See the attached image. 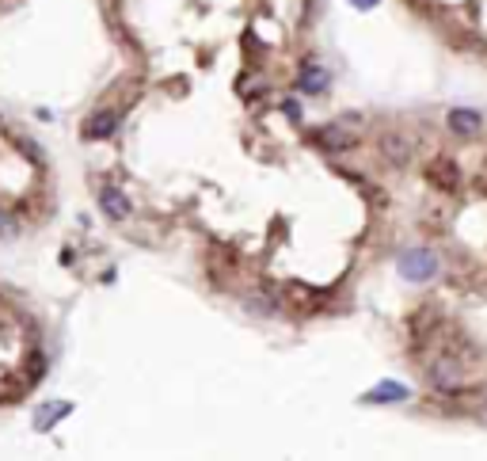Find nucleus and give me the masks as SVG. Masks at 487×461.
I'll return each mask as SVG.
<instances>
[{
	"mask_svg": "<svg viewBox=\"0 0 487 461\" xmlns=\"http://www.w3.org/2000/svg\"><path fill=\"white\" fill-rule=\"evenodd\" d=\"M423 180L438 191V195H457L461 183H465V175H461V164H457V160L438 153V157L423 160Z\"/></svg>",
	"mask_w": 487,
	"mask_h": 461,
	"instance_id": "7ed1b4c3",
	"label": "nucleus"
},
{
	"mask_svg": "<svg viewBox=\"0 0 487 461\" xmlns=\"http://www.w3.org/2000/svg\"><path fill=\"white\" fill-rule=\"evenodd\" d=\"M400 271L408 274V279L423 282L430 274H438V256L430 252V248H415V252H404L400 256Z\"/></svg>",
	"mask_w": 487,
	"mask_h": 461,
	"instance_id": "1a4fd4ad",
	"label": "nucleus"
},
{
	"mask_svg": "<svg viewBox=\"0 0 487 461\" xmlns=\"http://www.w3.org/2000/svg\"><path fill=\"white\" fill-rule=\"evenodd\" d=\"M46 370H50V359H46L42 351H31L27 366H23V382H27V385H38V382L46 377Z\"/></svg>",
	"mask_w": 487,
	"mask_h": 461,
	"instance_id": "2eb2a0df",
	"label": "nucleus"
},
{
	"mask_svg": "<svg viewBox=\"0 0 487 461\" xmlns=\"http://www.w3.org/2000/svg\"><path fill=\"white\" fill-rule=\"evenodd\" d=\"M484 408H487V396H484Z\"/></svg>",
	"mask_w": 487,
	"mask_h": 461,
	"instance_id": "4be33fe9",
	"label": "nucleus"
},
{
	"mask_svg": "<svg viewBox=\"0 0 487 461\" xmlns=\"http://www.w3.org/2000/svg\"><path fill=\"white\" fill-rule=\"evenodd\" d=\"M381 400H408V389H404L400 382H381L377 389H369L365 393V404H381Z\"/></svg>",
	"mask_w": 487,
	"mask_h": 461,
	"instance_id": "4468645a",
	"label": "nucleus"
},
{
	"mask_svg": "<svg viewBox=\"0 0 487 461\" xmlns=\"http://www.w3.org/2000/svg\"><path fill=\"white\" fill-rule=\"evenodd\" d=\"M305 137H308V141H312L320 153H331V157H339V153H351L354 145H358V134H354V130H346V123L316 126V130H308Z\"/></svg>",
	"mask_w": 487,
	"mask_h": 461,
	"instance_id": "39448f33",
	"label": "nucleus"
},
{
	"mask_svg": "<svg viewBox=\"0 0 487 461\" xmlns=\"http://www.w3.org/2000/svg\"><path fill=\"white\" fill-rule=\"evenodd\" d=\"M118 123H122V115H118L115 107L92 111V115H88V123H84V141H107V137L118 130Z\"/></svg>",
	"mask_w": 487,
	"mask_h": 461,
	"instance_id": "9d476101",
	"label": "nucleus"
},
{
	"mask_svg": "<svg viewBox=\"0 0 487 461\" xmlns=\"http://www.w3.org/2000/svg\"><path fill=\"white\" fill-rule=\"evenodd\" d=\"M476 187L487 195V157H484V164H480V172H476Z\"/></svg>",
	"mask_w": 487,
	"mask_h": 461,
	"instance_id": "aec40b11",
	"label": "nucleus"
},
{
	"mask_svg": "<svg viewBox=\"0 0 487 461\" xmlns=\"http://www.w3.org/2000/svg\"><path fill=\"white\" fill-rule=\"evenodd\" d=\"M240 309L244 313H251V317H259V320H271V317H278V309H282V290H274V286H248V290H240Z\"/></svg>",
	"mask_w": 487,
	"mask_h": 461,
	"instance_id": "20e7f679",
	"label": "nucleus"
},
{
	"mask_svg": "<svg viewBox=\"0 0 487 461\" xmlns=\"http://www.w3.org/2000/svg\"><path fill=\"white\" fill-rule=\"evenodd\" d=\"M282 115H286L289 123H301V107H297V100H282Z\"/></svg>",
	"mask_w": 487,
	"mask_h": 461,
	"instance_id": "a211bd4d",
	"label": "nucleus"
},
{
	"mask_svg": "<svg viewBox=\"0 0 487 461\" xmlns=\"http://www.w3.org/2000/svg\"><path fill=\"white\" fill-rule=\"evenodd\" d=\"M202 271H206L209 286L217 290H232V282L240 279V256L232 252V248H206V256H202Z\"/></svg>",
	"mask_w": 487,
	"mask_h": 461,
	"instance_id": "f03ea898",
	"label": "nucleus"
},
{
	"mask_svg": "<svg viewBox=\"0 0 487 461\" xmlns=\"http://www.w3.org/2000/svg\"><path fill=\"white\" fill-rule=\"evenodd\" d=\"M12 141H15V145H19V149H23V153H27V157H31V160H35V164H38V160H42V149H38V145H35V141H31V137H12Z\"/></svg>",
	"mask_w": 487,
	"mask_h": 461,
	"instance_id": "f3484780",
	"label": "nucleus"
},
{
	"mask_svg": "<svg viewBox=\"0 0 487 461\" xmlns=\"http://www.w3.org/2000/svg\"><path fill=\"white\" fill-rule=\"evenodd\" d=\"M362 198L369 202L373 210H388V195H385V187H381V183H369V180H362Z\"/></svg>",
	"mask_w": 487,
	"mask_h": 461,
	"instance_id": "dca6fc26",
	"label": "nucleus"
},
{
	"mask_svg": "<svg viewBox=\"0 0 487 461\" xmlns=\"http://www.w3.org/2000/svg\"><path fill=\"white\" fill-rule=\"evenodd\" d=\"M442 313L438 309H415V313H408V320H404V328H408V339L415 347H426V343H434L438 339V331H442Z\"/></svg>",
	"mask_w": 487,
	"mask_h": 461,
	"instance_id": "0eeeda50",
	"label": "nucleus"
},
{
	"mask_svg": "<svg viewBox=\"0 0 487 461\" xmlns=\"http://www.w3.org/2000/svg\"><path fill=\"white\" fill-rule=\"evenodd\" d=\"M377 153H381L385 164L408 168L411 160H415V141H411L404 130H385V134H381V141H377Z\"/></svg>",
	"mask_w": 487,
	"mask_h": 461,
	"instance_id": "423d86ee",
	"label": "nucleus"
},
{
	"mask_svg": "<svg viewBox=\"0 0 487 461\" xmlns=\"http://www.w3.org/2000/svg\"><path fill=\"white\" fill-rule=\"evenodd\" d=\"M354 8H377V0H351Z\"/></svg>",
	"mask_w": 487,
	"mask_h": 461,
	"instance_id": "412c9836",
	"label": "nucleus"
},
{
	"mask_svg": "<svg viewBox=\"0 0 487 461\" xmlns=\"http://www.w3.org/2000/svg\"><path fill=\"white\" fill-rule=\"evenodd\" d=\"M95 202H99V210H103V217L107 221H129L134 217V202L126 198V191H118V187H99L95 191Z\"/></svg>",
	"mask_w": 487,
	"mask_h": 461,
	"instance_id": "6e6552de",
	"label": "nucleus"
},
{
	"mask_svg": "<svg viewBox=\"0 0 487 461\" xmlns=\"http://www.w3.org/2000/svg\"><path fill=\"white\" fill-rule=\"evenodd\" d=\"M69 412H72L69 400H54V404H46V408L35 412V427H38V431H50V427H58Z\"/></svg>",
	"mask_w": 487,
	"mask_h": 461,
	"instance_id": "ddd939ff",
	"label": "nucleus"
},
{
	"mask_svg": "<svg viewBox=\"0 0 487 461\" xmlns=\"http://www.w3.org/2000/svg\"><path fill=\"white\" fill-rule=\"evenodd\" d=\"M328 80H331V72L324 69V65H316V61L297 72V88H301L305 95H320L324 88H328Z\"/></svg>",
	"mask_w": 487,
	"mask_h": 461,
	"instance_id": "f8f14e48",
	"label": "nucleus"
},
{
	"mask_svg": "<svg viewBox=\"0 0 487 461\" xmlns=\"http://www.w3.org/2000/svg\"><path fill=\"white\" fill-rule=\"evenodd\" d=\"M15 233V214H0V237H12Z\"/></svg>",
	"mask_w": 487,
	"mask_h": 461,
	"instance_id": "6ab92c4d",
	"label": "nucleus"
},
{
	"mask_svg": "<svg viewBox=\"0 0 487 461\" xmlns=\"http://www.w3.org/2000/svg\"><path fill=\"white\" fill-rule=\"evenodd\" d=\"M445 126L461 137H472V134L484 130V118H480V111H472V107H453L449 115H445Z\"/></svg>",
	"mask_w": 487,
	"mask_h": 461,
	"instance_id": "9b49d317",
	"label": "nucleus"
},
{
	"mask_svg": "<svg viewBox=\"0 0 487 461\" xmlns=\"http://www.w3.org/2000/svg\"><path fill=\"white\" fill-rule=\"evenodd\" d=\"M282 309H289L294 317H331V294L305 286V282H286L282 286Z\"/></svg>",
	"mask_w": 487,
	"mask_h": 461,
	"instance_id": "f257e3e1",
	"label": "nucleus"
}]
</instances>
